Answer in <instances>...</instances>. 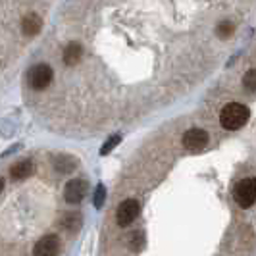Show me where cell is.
<instances>
[{
    "instance_id": "2",
    "label": "cell",
    "mask_w": 256,
    "mask_h": 256,
    "mask_svg": "<svg viewBox=\"0 0 256 256\" xmlns=\"http://www.w3.org/2000/svg\"><path fill=\"white\" fill-rule=\"evenodd\" d=\"M235 200L241 208H248L256 200V178H244L235 187Z\"/></svg>"
},
{
    "instance_id": "16",
    "label": "cell",
    "mask_w": 256,
    "mask_h": 256,
    "mask_svg": "<svg viewBox=\"0 0 256 256\" xmlns=\"http://www.w3.org/2000/svg\"><path fill=\"white\" fill-rule=\"evenodd\" d=\"M233 33V26H231L230 22H222L220 24V27H218V35L222 38H228Z\"/></svg>"
},
{
    "instance_id": "7",
    "label": "cell",
    "mask_w": 256,
    "mask_h": 256,
    "mask_svg": "<svg viewBox=\"0 0 256 256\" xmlns=\"http://www.w3.org/2000/svg\"><path fill=\"white\" fill-rule=\"evenodd\" d=\"M60 250V239L56 235H46L35 244V254L37 256H52L58 254Z\"/></svg>"
},
{
    "instance_id": "3",
    "label": "cell",
    "mask_w": 256,
    "mask_h": 256,
    "mask_svg": "<svg viewBox=\"0 0 256 256\" xmlns=\"http://www.w3.org/2000/svg\"><path fill=\"white\" fill-rule=\"evenodd\" d=\"M52 81V68L46 64H37L29 72V83L33 89H46Z\"/></svg>"
},
{
    "instance_id": "4",
    "label": "cell",
    "mask_w": 256,
    "mask_h": 256,
    "mask_svg": "<svg viewBox=\"0 0 256 256\" xmlns=\"http://www.w3.org/2000/svg\"><path fill=\"white\" fill-rule=\"evenodd\" d=\"M139 210H141V206H139L137 200H133V198L124 200L122 204L118 206V212H116V220H118V224H120L122 228L129 226L131 222H135V218L139 216Z\"/></svg>"
},
{
    "instance_id": "14",
    "label": "cell",
    "mask_w": 256,
    "mask_h": 256,
    "mask_svg": "<svg viewBox=\"0 0 256 256\" xmlns=\"http://www.w3.org/2000/svg\"><path fill=\"white\" fill-rule=\"evenodd\" d=\"M243 85H244V89L256 90V70L246 72V76L243 77Z\"/></svg>"
},
{
    "instance_id": "15",
    "label": "cell",
    "mask_w": 256,
    "mask_h": 256,
    "mask_svg": "<svg viewBox=\"0 0 256 256\" xmlns=\"http://www.w3.org/2000/svg\"><path fill=\"white\" fill-rule=\"evenodd\" d=\"M104 196H106V189H104L102 183H98L96 185V191H94V208H102Z\"/></svg>"
},
{
    "instance_id": "5",
    "label": "cell",
    "mask_w": 256,
    "mask_h": 256,
    "mask_svg": "<svg viewBox=\"0 0 256 256\" xmlns=\"http://www.w3.org/2000/svg\"><path fill=\"white\" fill-rule=\"evenodd\" d=\"M183 144L187 150L191 152H198L202 150L206 144H208V135L202 129H189L185 135H183Z\"/></svg>"
},
{
    "instance_id": "6",
    "label": "cell",
    "mask_w": 256,
    "mask_h": 256,
    "mask_svg": "<svg viewBox=\"0 0 256 256\" xmlns=\"http://www.w3.org/2000/svg\"><path fill=\"white\" fill-rule=\"evenodd\" d=\"M85 192H87V183L83 180H72L68 185H66V200L68 202H72V204H77V202H81L83 200V196H85Z\"/></svg>"
},
{
    "instance_id": "12",
    "label": "cell",
    "mask_w": 256,
    "mask_h": 256,
    "mask_svg": "<svg viewBox=\"0 0 256 256\" xmlns=\"http://www.w3.org/2000/svg\"><path fill=\"white\" fill-rule=\"evenodd\" d=\"M79 226H81V218L77 214H74V212L62 218V228H66V231H70V233L79 230Z\"/></svg>"
},
{
    "instance_id": "10",
    "label": "cell",
    "mask_w": 256,
    "mask_h": 256,
    "mask_svg": "<svg viewBox=\"0 0 256 256\" xmlns=\"http://www.w3.org/2000/svg\"><path fill=\"white\" fill-rule=\"evenodd\" d=\"M79 58H81V46L77 44V42H72V44H68L64 50V62L68 66H76L79 62Z\"/></svg>"
},
{
    "instance_id": "8",
    "label": "cell",
    "mask_w": 256,
    "mask_h": 256,
    "mask_svg": "<svg viewBox=\"0 0 256 256\" xmlns=\"http://www.w3.org/2000/svg\"><path fill=\"white\" fill-rule=\"evenodd\" d=\"M35 172V164L31 162V160H22V162H18V164H14L12 170H10V176H12L14 180H27L31 174Z\"/></svg>"
},
{
    "instance_id": "13",
    "label": "cell",
    "mask_w": 256,
    "mask_h": 256,
    "mask_svg": "<svg viewBox=\"0 0 256 256\" xmlns=\"http://www.w3.org/2000/svg\"><path fill=\"white\" fill-rule=\"evenodd\" d=\"M120 141H122V135H120V133L112 135V137H110V139H108V141L102 144V148H100V154H102V156H106V154L110 152L114 146H118V144H120Z\"/></svg>"
},
{
    "instance_id": "11",
    "label": "cell",
    "mask_w": 256,
    "mask_h": 256,
    "mask_svg": "<svg viewBox=\"0 0 256 256\" xmlns=\"http://www.w3.org/2000/svg\"><path fill=\"white\" fill-rule=\"evenodd\" d=\"M54 164H56V170H58V172H64V174H66V172H72V170L77 166L76 158H72V156H66V154L58 156Z\"/></svg>"
},
{
    "instance_id": "1",
    "label": "cell",
    "mask_w": 256,
    "mask_h": 256,
    "mask_svg": "<svg viewBox=\"0 0 256 256\" xmlns=\"http://www.w3.org/2000/svg\"><path fill=\"white\" fill-rule=\"evenodd\" d=\"M248 108L243 106V104H237V102H231L228 104L224 110H222V114H220V122H222V126L226 129H230V131H235V129H241L248 122Z\"/></svg>"
},
{
    "instance_id": "9",
    "label": "cell",
    "mask_w": 256,
    "mask_h": 256,
    "mask_svg": "<svg viewBox=\"0 0 256 256\" xmlns=\"http://www.w3.org/2000/svg\"><path fill=\"white\" fill-rule=\"evenodd\" d=\"M40 27H42V22H40V18H38L37 14H29V16H26V20L22 22V31L26 33L27 37L37 35L38 31H40Z\"/></svg>"
}]
</instances>
